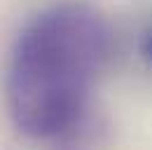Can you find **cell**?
<instances>
[{
  "label": "cell",
  "mask_w": 152,
  "mask_h": 150,
  "mask_svg": "<svg viewBox=\"0 0 152 150\" xmlns=\"http://www.w3.org/2000/svg\"><path fill=\"white\" fill-rule=\"evenodd\" d=\"M138 52H140V59L152 66V26L143 31V35L138 40Z\"/></svg>",
  "instance_id": "obj_2"
},
{
  "label": "cell",
  "mask_w": 152,
  "mask_h": 150,
  "mask_svg": "<svg viewBox=\"0 0 152 150\" xmlns=\"http://www.w3.org/2000/svg\"><path fill=\"white\" fill-rule=\"evenodd\" d=\"M110 47V26L89 2L61 0L38 12L7 59L5 106L12 124L31 138L66 134L87 108Z\"/></svg>",
  "instance_id": "obj_1"
}]
</instances>
